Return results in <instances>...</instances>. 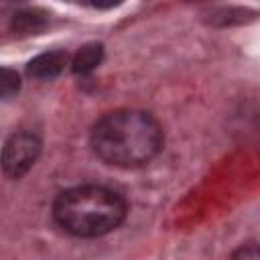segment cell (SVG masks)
I'll return each instance as SVG.
<instances>
[{"instance_id": "7a4b0ae2", "label": "cell", "mask_w": 260, "mask_h": 260, "mask_svg": "<svg viewBox=\"0 0 260 260\" xmlns=\"http://www.w3.org/2000/svg\"><path fill=\"white\" fill-rule=\"evenodd\" d=\"M128 213L126 199L104 185H77L53 201L55 223L75 238H100L114 232Z\"/></svg>"}, {"instance_id": "52a82bcc", "label": "cell", "mask_w": 260, "mask_h": 260, "mask_svg": "<svg viewBox=\"0 0 260 260\" xmlns=\"http://www.w3.org/2000/svg\"><path fill=\"white\" fill-rule=\"evenodd\" d=\"M20 89V77L12 69H2V81H0V93L4 100H10Z\"/></svg>"}, {"instance_id": "8992f818", "label": "cell", "mask_w": 260, "mask_h": 260, "mask_svg": "<svg viewBox=\"0 0 260 260\" xmlns=\"http://www.w3.org/2000/svg\"><path fill=\"white\" fill-rule=\"evenodd\" d=\"M102 59H104V45L102 43H87L73 55L71 71L77 75H89L93 69L100 67Z\"/></svg>"}, {"instance_id": "3957f363", "label": "cell", "mask_w": 260, "mask_h": 260, "mask_svg": "<svg viewBox=\"0 0 260 260\" xmlns=\"http://www.w3.org/2000/svg\"><path fill=\"white\" fill-rule=\"evenodd\" d=\"M41 154V140L30 132L12 134L2 148V171L10 179H20L30 171Z\"/></svg>"}, {"instance_id": "ba28073f", "label": "cell", "mask_w": 260, "mask_h": 260, "mask_svg": "<svg viewBox=\"0 0 260 260\" xmlns=\"http://www.w3.org/2000/svg\"><path fill=\"white\" fill-rule=\"evenodd\" d=\"M228 260H260V244H244L234 250Z\"/></svg>"}, {"instance_id": "6da1fadb", "label": "cell", "mask_w": 260, "mask_h": 260, "mask_svg": "<svg viewBox=\"0 0 260 260\" xmlns=\"http://www.w3.org/2000/svg\"><path fill=\"white\" fill-rule=\"evenodd\" d=\"M165 136L158 120L134 108L104 114L89 132L93 154L106 165L136 169L150 162L162 148Z\"/></svg>"}, {"instance_id": "5b68a950", "label": "cell", "mask_w": 260, "mask_h": 260, "mask_svg": "<svg viewBox=\"0 0 260 260\" xmlns=\"http://www.w3.org/2000/svg\"><path fill=\"white\" fill-rule=\"evenodd\" d=\"M45 26H47V16H45V12H41L37 8H20L14 12V16L10 20V28L18 37L39 35Z\"/></svg>"}, {"instance_id": "277c9868", "label": "cell", "mask_w": 260, "mask_h": 260, "mask_svg": "<svg viewBox=\"0 0 260 260\" xmlns=\"http://www.w3.org/2000/svg\"><path fill=\"white\" fill-rule=\"evenodd\" d=\"M65 65H69V55L61 49H55V51H45L41 55H37L35 59L28 61L26 65V73L28 77L32 79H53L57 77Z\"/></svg>"}]
</instances>
